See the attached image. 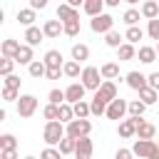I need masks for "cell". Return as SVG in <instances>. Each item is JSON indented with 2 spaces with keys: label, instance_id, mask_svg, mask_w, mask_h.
Instances as JSON below:
<instances>
[{
  "label": "cell",
  "instance_id": "484cf974",
  "mask_svg": "<svg viewBox=\"0 0 159 159\" xmlns=\"http://www.w3.org/2000/svg\"><path fill=\"white\" fill-rule=\"evenodd\" d=\"M27 72H30V77H45L47 75V65H45V60H35V62H30L27 65Z\"/></svg>",
  "mask_w": 159,
  "mask_h": 159
},
{
  "label": "cell",
  "instance_id": "4316f807",
  "mask_svg": "<svg viewBox=\"0 0 159 159\" xmlns=\"http://www.w3.org/2000/svg\"><path fill=\"white\" fill-rule=\"evenodd\" d=\"M99 72H102V80H117L119 77V65L117 62H104L99 67Z\"/></svg>",
  "mask_w": 159,
  "mask_h": 159
},
{
  "label": "cell",
  "instance_id": "ee69618b",
  "mask_svg": "<svg viewBox=\"0 0 159 159\" xmlns=\"http://www.w3.org/2000/svg\"><path fill=\"white\" fill-rule=\"evenodd\" d=\"M147 35H149L152 40L159 42V17H157V20H149V25H147Z\"/></svg>",
  "mask_w": 159,
  "mask_h": 159
},
{
  "label": "cell",
  "instance_id": "30bf717a",
  "mask_svg": "<svg viewBox=\"0 0 159 159\" xmlns=\"http://www.w3.org/2000/svg\"><path fill=\"white\" fill-rule=\"evenodd\" d=\"M127 84H129L134 92H142L144 87H149V80H147V75H142L139 70H132V72H127Z\"/></svg>",
  "mask_w": 159,
  "mask_h": 159
},
{
  "label": "cell",
  "instance_id": "44dd1931",
  "mask_svg": "<svg viewBox=\"0 0 159 159\" xmlns=\"http://www.w3.org/2000/svg\"><path fill=\"white\" fill-rule=\"evenodd\" d=\"M137 57H139V62H144V65H152V62L157 60V47L142 45V47L137 50Z\"/></svg>",
  "mask_w": 159,
  "mask_h": 159
},
{
  "label": "cell",
  "instance_id": "ac0fdd59",
  "mask_svg": "<svg viewBox=\"0 0 159 159\" xmlns=\"http://www.w3.org/2000/svg\"><path fill=\"white\" fill-rule=\"evenodd\" d=\"M154 134H157V127L152 122L139 119V124H137V139H154Z\"/></svg>",
  "mask_w": 159,
  "mask_h": 159
},
{
  "label": "cell",
  "instance_id": "83f0119b",
  "mask_svg": "<svg viewBox=\"0 0 159 159\" xmlns=\"http://www.w3.org/2000/svg\"><path fill=\"white\" fill-rule=\"evenodd\" d=\"M75 107V119H87L89 114H92V107H89V102H77V104H72Z\"/></svg>",
  "mask_w": 159,
  "mask_h": 159
},
{
  "label": "cell",
  "instance_id": "6f0895ef",
  "mask_svg": "<svg viewBox=\"0 0 159 159\" xmlns=\"http://www.w3.org/2000/svg\"><path fill=\"white\" fill-rule=\"evenodd\" d=\"M154 47H157V55H159V42H157V45H154Z\"/></svg>",
  "mask_w": 159,
  "mask_h": 159
},
{
  "label": "cell",
  "instance_id": "b9f144b4",
  "mask_svg": "<svg viewBox=\"0 0 159 159\" xmlns=\"http://www.w3.org/2000/svg\"><path fill=\"white\" fill-rule=\"evenodd\" d=\"M12 67H15V60H12V57H2V62H0V75H2V77L12 75Z\"/></svg>",
  "mask_w": 159,
  "mask_h": 159
},
{
  "label": "cell",
  "instance_id": "91938a15",
  "mask_svg": "<svg viewBox=\"0 0 159 159\" xmlns=\"http://www.w3.org/2000/svg\"><path fill=\"white\" fill-rule=\"evenodd\" d=\"M157 2H159V0H157Z\"/></svg>",
  "mask_w": 159,
  "mask_h": 159
},
{
  "label": "cell",
  "instance_id": "f5cc1de1",
  "mask_svg": "<svg viewBox=\"0 0 159 159\" xmlns=\"http://www.w3.org/2000/svg\"><path fill=\"white\" fill-rule=\"evenodd\" d=\"M65 2H67V5H72L75 10H80V7L84 5V0H65Z\"/></svg>",
  "mask_w": 159,
  "mask_h": 159
},
{
  "label": "cell",
  "instance_id": "7bdbcfd3",
  "mask_svg": "<svg viewBox=\"0 0 159 159\" xmlns=\"http://www.w3.org/2000/svg\"><path fill=\"white\" fill-rule=\"evenodd\" d=\"M40 159H62V152L55 149V147H45L42 154H40Z\"/></svg>",
  "mask_w": 159,
  "mask_h": 159
},
{
  "label": "cell",
  "instance_id": "8992f818",
  "mask_svg": "<svg viewBox=\"0 0 159 159\" xmlns=\"http://www.w3.org/2000/svg\"><path fill=\"white\" fill-rule=\"evenodd\" d=\"M124 114H129V102L117 97L107 104V119H124Z\"/></svg>",
  "mask_w": 159,
  "mask_h": 159
},
{
  "label": "cell",
  "instance_id": "1f68e13d",
  "mask_svg": "<svg viewBox=\"0 0 159 159\" xmlns=\"http://www.w3.org/2000/svg\"><path fill=\"white\" fill-rule=\"evenodd\" d=\"M62 72L67 75V77H82V72H80V62H75V60H67L65 62V67H62Z\"/></svg>",
  "mask_w": 159,
  "mask_h": 159
},
{
  "label": "cell",
  "instance_id": "836d02e7",
  "mask_svg": "<svg viewBox=\"0 0 159 159\" xmlns=\"http://www.w3.org/2000/svg\"><path fill=\"white\" fill-rule=\"evenodd\" d=\"M57 147H60L62 154H75V149H77V139H75V137H65Z\"/></svg>",
  "mask_w": 159,
  "mask_h": 159
},
{
  "label": "cell",
  "instance_id": "bcb514c9",
  "mask_svg": "<svg viewBox=\"0 0 159 159\" xmlns=\"http://www.w3.org/2000/svg\"><path fill=\"white\" fill-rule=\"evenodd\" d=\"M2 99H5V102H17L20 94H17V89H7V87H2Z\"/></svg>",
  "mask_w": 159,
  "mask_h": 159
},
{
  "label": "cell",
  "instance_id": "f35d334b",
  "mask_svg": "<svg viewBox=\"0 0 159 159\" xmlns=\"http://www.w3.org/2000/svg\"><path fill=\"white\" fill-rule=\"evenodd\" d=\"M144 109H147V104H144L142 99H132V102H129V117H142Z\"/></svg>",
  "mask_w": 159,
  "mask_h": 159
},
{
  "label": "cell",
  "instance_id": "cb8c5ba5",
  "mask_svg": "<svg viewBox=\"0 0 159 159\" xmlns=\"http://www.w3.org/2000/svg\"><path fill=\"white\" fill-rule=\"evenodd\" d=\"M72 60H75V62L89 60V47H87L84 42H75V45H72Z\"/></svg>",
  "mask_w": 159,
  "mask_h": 159
},
{
  "label": "cell",
  "instance_id": "5bb4252c",
  "mask_svg": "<svg viewBox=\"0 0 159 159\" xmlns=\"http://www.w3.org/2000/svg\"><path fill=\"white\" fill-rule=\"evenodd\" d=\"M45 65H47V70H62V67H65L62 52H60V50H47V52H45Z\"/></svg>",
  "mask_w": 159,
  "mask_h": 159
},
{
  "label": "cell",
  "instance_id": "277c9868",
  "mask_svg": "<svg viewBox=\"0 0 159 159\" xmlns=\"http://www.w3.org/2000/svg\"><path fill=\"white\" fill-rule=\"evenodd\" d=\"M35 112H37V97L35 94H20V99H17V117L27 119Z\"/></svg>",
  "mask_w": 159,
  "mask_h": 159
},
{
  "label": "cell",
  "instance_id": "d4e9b609",
  "mask_svg": "<svg viewBox=\"0 0 159 159\" xmlns=\"http://www.w3.org/2000/svg\"><path fill=\"white\" fill-rule=\"evenodd\" d=\"M15 62H17V65H30V62H35L32 47H30V45H20V50H17V55H15Z\"/></svg>",
  "mask_w": 159,
  "mask_h": 159
},
{
  "label": "cell",
  "instance_id": "9a60e30c",
  "mask_svg": "<svg viewBox=\"0 0 159 159\" xmlns=\"http://www.w3.org/2000/svg\"><path fill=\"white\" fill-rule=\"evenodd\" d=\"M45 40V32H42V27H27L25 30V45H30V47H35V45H40Z\"/></svg>",
  "mask_w": 159,
  "mask_h": 159
},
{
  "label": "cell",
  "instance_id": "4dcf8cb0",
  "mask_svg": "<svg viewBox=\"0 0 159 159\" xmlns=\"http://www.w3.org/2000/svg\"><path fill=\"white\" fill-rule=\"evenodd\" d=\"M89 107H92V114H107V102H104L97 92H94V97H92Z\"/></svg>",
  "mask_w": 159,
  "mask_h": 159
},
{
  "label": "cell",
  "instance_id": "e0dca14e",
  "mask_svg": "<svg viewBox=\"0 0 159 159\" xmlns=\"http://www.w3.org/2000/svg\"><path fill=\"white\" fill-rule=\"evenodd\" d=\"M77 17H80V10H75L72 5H67V2L57 5V20L67 22V20H77Z\"/></svg>",
  "mask_w": 159,
  "mask_h": 159
},
{
  "label": "cell",
  "instance_id": "680465c9",
  "mask_svg": "<svg viewBox=\"0 0 159 159\" xmlns=\"http://www.w3.org/2000/svg\"><path fill=\"white\" fill-rule=\"evenodd\" d=\"M22 159H35V157H22Z\"/></svg>",
  "mask_w": 159,
  "mask_h": 159
},
{
  "label": "cell",
  "instance_id": "681fc988",
  "mask_svg": "<svg viewBox=\"0 0 159 159\" xmlns=\"http://www.w3.org/2000/svg\"><path fill=\"white\" fill-rule=\"evenodd\" d=\"M0 159H17V149H5V152H0Z\"/></svg>",
  "mask_w": 159,
  "mask_h": 159
},
{
  "label": "cell",
  "instance_id": "52a82bcc",
  "mask_svg": "<svg viewBox=\"0 0 159 159\" xmlns=\"http://www.w3.org/2000/svg\"><path fill=\"white\" fill-rule=\"evenodd\" d=\"M157 149H159V144H157L154 139H137V142L132 144L134 157H142V159H149V157H152Z\"/></svg>",
  "mask_w": 159,
  "mask_h": 159
},
{
  "label": "cell",
  "instance_id": "ab89813d",
  "mask_svg": "<svg viewBox=\"0 0 159 159\" xmlns=\"http://www.w3.org/2000/svg\"><path fill=\"white\" fill-rule=\"evenodd\" d=\"M47 99H50V104H65V102H67V99H65V89H50Z\"/></svg>",
  "mask_w": 159,
  "mask_h": 159
},
{
  "label": "cell",
  "instance_id": "9f6ffc18",
  "mask_svg": "<svg viewBox=\"0 0 159 159\" xmlns=\"http://www.w3.org/2000/svg\"><path fill=\"white\" fill-rule=\"evenodd\" d=\"M124 2H129V5H137V2H139V0H124Z\"/></svg>",
  "mask_w": 159,
  "mask_h": 159
},
{
  "label": "cell",
  "instance_id": "d6a6232c",
  "mask_svg": "<svg viewBox=\"0 0 159 159\" xmlns=\"http://www.w3.org/2000/svg\"><path fill=\"white\" fill-rule=\"evenodd\" d=\"M42 114H45V119L47 122H57L60 119V104H45V109H42Z\"/></svg>",
  "mask_w": 159,
  "mask_h": 159
},
{
  "label": "cell",
  "instance_id": "d590c367",
  "mask_svg": "<svg viewBox=\"0 0 159 159\" xmlns=\"http://www.w3.org/2000/svg\"><path fill=\"white\" fill-rule=\"evenodd\" d=\"M139 17H142V12H139V10H134V7H129V10H127V12L122 15V20H124V22H127L129 27H134V25L139 22Z\"/></svg>",
  "mask_w": 159,
  "mask_h": 159
},
{
  "label": "cell",
  "instance_id": "60d3db41",
  "mask_svg": "<svg viewBox=\"0 0 159 159\" xmlns=\"http://www.w3.org/2000/svg\"><path fill=\"white\" fill-rule=\"evenodd\" d=\"M17 147V139L12 137V134H2L0 137V152H5V149H15Z\"/></svg>",
  "mask_w": 159,
  "mask_h": 159
},
{
  "label": "cell",
  "instance_id": "7a4b0ae2",
  "mask_svg": "<svg viewBox=\"0 0 159 159\" xmlns=\"http://www.w3.org/2000/svg\"><path fill=\"white\" fill-rule=\"evenodd\" d=\"M80 80H82V84H84L87 89H92V92H97V89L102 87V82H104V80H102V72H99L97 67H92V65L82 70V77H80Z\"/></svg>",
  "mask_w": 159,
  "mask_h": 159
},
{
  "label": "cell",
  "instance_id": "ffe728a7",
  "mask_svg": "<svg viewBox=\"0 0 159 159\" xmlns=\"http://www.w3.org/2000/svg\"><path fill=\"white\" fill-rule=\"evenodd\" d=\"M134 57H137V50H134L132 42L119 45V50H117V60H119V62H129V60H134Z\"/></svg>",
  "mask_w": 159,
  "mask_h": 159
},
{
  "label": "cell",
  "instance_id": "db71d44e",
  "mask_svg": "<svg viewBox=\"0 0 159 159\" xmlns=\"http://www.w3.org/2000/svg\"><path fill=\"white\" fill-rule=\"evenodd\" d=\"M104 5H107V7H117V5H119V0H104Z\"/></svg>",
  "mask_w": 159,
  "mask_h": 159
},
{
  "label": "cell",
  "instance_id": "8fae6325",
  "mask_svg": "<svg viewBox=\"0 0 159 159\" xmlns=\"http://www.w3.org/2000/svg\"><path fill=\"white\" fill-rule=\"evenodd\" d=\"M92 152H94V144L89 137H82L77 139V149H75V159H92Z\"/></svg>",
  "mask_w": 159,
  "mask_h": 159
},
{
  "label": "cell",
  "instance_id": "816d5d0a",
  "mask_svg": "<svg viewBox=\"0 0 159 159\" xmlns=\"http://www.w3.org/2000/svg\"><path fill=\"white\" fill-rule=\"evenodd\" d=\"M60 75H65V72H62V70H47L45 77H47V80H60Z\"/></svg>",
  "mask_w": 159,
  "mask_h": 159
},
{
  "label": "cell",
  "instance_id": "d6986e66",
  "mask_svg": "<svg viewBox=\"0 0 159 159\" xmlns=\"http://www.w3.org/2000/svg\"><path fill=\"white\" fill-rule=\"evenodd\" d=\"M35 20H37V10H32V7L17 10V22H20V25H25V27H32V25H35Z\"/></svg>",
  "mask_w": 159,
  "mask_h": 159
},
{
  "label": "cell",
  "instance_id": "c3c4849f",
  "mask_svg": "<svg viewBox=\"0 0 159 159\" xmlns=\"http://www.w3.org/2000/svg\"><path fill=\"white\" fill-rule=\"evenodd\" d=\"M147 80H149V87H152V89H157V92H159V72H152V75H149V77H147Z\"/></svg>",
  "mask_w": 159,
  "mask_h": 159
},
{
  "label": "cell",
  "instance_id": "f6af8a7d",
  "mask_svg": "<svg viewBox=\"0 0 159 159\" xmlns=\"http://www.w3.org/2000/svg\"><path fill=\"white\" fill-rule=\"evenodd\" d=\"M5 87L7 89H20V77L17 75H7L5 77Z\"/></svg>",
  "mask_w": 159,
  "mask_h": 159
},
{
  "label": "cell",
  "instance_id": "603a6c76",
  "mask_svg": "<svg viewBox=\"0 0 159 159\" xmlns=\"http://www.w3.org/2000/svg\"><path fill=\"white\" fill-rule=\"evenodd\" d=\"M17 50H20V42H17V40H12V37H7V40H2V47H0V52H2V57H12V60H15V55H17Z\"/></svg>",
  "mask_w": 159,
  "mask_h": 159
},
{
  "label": "cell",
  "instance_id": "e575fe53",
  "mask_svg": "<svg viewBox=\"0 0 159 159\" xmlns=\"http://www.w3.org/2000/svg\"><path fill=\"white\" fill-rule=\"evenodd\" d=\"M157 97H159V94H157V89H152V87H144V89L139 92V99H142L147 107H149V104H154V102H157Z\"/></svg>",
  "mask_w": 159,
  "mask_h": 159
},
{
  "label": "cell",
  "instance_id": "f907efd6",
  "mask_svg": "<svg viewBox=\"0 0 159 159\" xmlns=\"http://www.w3.org/2000/svg\"><path fill=\"white\" fill-rule=\"evenodd\" d=\"M30 7L32 10H42V7H47V0H30Z\"/></svg>",
  "mask_w": 159,
  "mask_h": 159
},
{
  "label": "cell",
  "instance_id": "ba28073f",
  "mask_svg": "<svg viewBox=\"0 0 159 159\" xmlns=\"http://www.w3.org/2000/svg\"><path fill=\"white\" fill-rule=\"evenodd\" d=\"M139 119H142V117H127V119H122L119 127H117V134H119L122 139L137 137V124H139Z\"/></svg>",
  "mask_w": 159,
  "mask_h": 159
},
{
  "label": "cell",
  "instance_id": "8d00e7d4",
  "mask_svg": "<svg viewBox=\"0 0 159 159\" xmlns=\"http://www.w3.org/2000/svg\"><path fill=\"white\" fill-rule=\"evenodd\" d=\"M65 25V35L67 37H77L80 35V17L77 20H67V22H62Z\"/></svg>",
  "mask_w": 159,
  "mask_h": 159
},
{
  "label": "cell",
  "instance_id": "4fadbf2b",
  "mask_svg": "<svg viewBox=\"0 0 159 159\" xmlns=\"http://www.w3.org/2000/svg\"><path fill=\"white\" fill-rule=\"evenodd\" d=\"M97 94H99L107 104H109L112 99H117V97H119V94H117V84H114L112 80H104V82H102V87L97 89Z\"/></svg>",
  "mask_w": 159,
  "mask_h": 159
},
{
  "label": "cell",
  "instance_id": "7402d4cb",
  "mask_svg": "<svg viewBox=\"0 0 159 159\" xmlns=\"http://www.w3.org/2000/svg\"><path fill=\"white\" fill-rule=\"evenodd\" d=\"M82 10H84L89 17H97V15H102V10H104V0H84Z\"/></svg>",
  "mask_w": 159,
  "mask_h": 159
},
{
  "label": "cell",
  "instance_id": "7c38bea8",
  "mask_svg": "<svg viewBox=\"0 0 159 159\" xmlns=\"http://www.w3.org/2000/svg\"><path fill=\"white\" fill-rule=\"evenodd\" d=\"M42 32H45V37L55 40V37H60V35L65 32V25H62V20H45Z\"/></svg>",
  "mask_w": 159,
  "mask_h": 159
},
{
  "label": "cell",
  "instance_id": "7dc6e473",
  "mask_svg": "<svg viewBox=\"0 0 159 159\" xmlns=\"http://www.w3.org/2000/svg\"><path fill=\"white\" fill-rule=\"evenodd\" d=\"M132 157H134L132 149H117V154H114V159H132Z\"/></svg>",
  "mask_w": 159,
  "mask_h": 159
},
{
  "label": "cell",
  "instance_id": "74e56055",
  "mask_svg": "<svg viewBox=\"0 0 159 159\" xmlns=\"http://www.w3.org/2000/svg\"><path fill=\"white\" fill-rule=\"evenodd\" d=\"M122 40H124V37H122V35H119V32H114V30H112V32H107V35H104V42H107V45H109V47H114V50H119V45H124V42H122Z\"/></svg>",
  "mask_w": 159,
  "mask_h": 159
},
{
  "label": "cell",
  "instance_id": "3957f363",
  "mask_svg": "<svg viewBox=\"0 0 159 159\" xmlns=\"http://www.w3.org/2000/svg\"><path fill=\"white\" fill-rule=\"evenodd\" d=\"M112 27H114V17L107 15V12H102V15L89 20V30L97 32V35H107V32H112Z\"/></svg>",
  "mask_w": 159,
  "mask_h": 159
},
{
  "label": "cell",
  "instance_id": "9c48e42d",
  "mask_svg": "<svg viewBox=\"0 0 159 159\" xmlns=\"http://www.w3.org/2000/svg\"><path fill=\"white\" fill-rule=\"evenodd\" d=\"M84 92H87V87H84L82 82H72V84L65 89V99H67L70 104H77V102L84 99Z\"/></svg>",
  "mask_w": 159,
  "mask_h": 159
},
{
  "label": "cell",
  "instance_id": "11a10c76",
  "mask_svg": "<svg viewBox=\"0 0 159 159\" xmlns=\"http://www.w3.org/2000/svg\"><path fill=\"white\" fill-rule=\"evenodd\" d=\"M149 159H159V149H157V152H154V154H152Z\"/></svg>",
  "mask_w": 159,
  "mask_h": 159
},
{
  "label": "cell",
  "instance_id": "f1b7e54d",
  "mask_svg": "<svg viewBox=\"0 0 159 159\" xmlns=\"http://www.w3.org/2000/svg\"><path fill=\"white\" fill-rule=\"evenodd\" d=\"M72 119H75V107H72L70 102L60 104V122H62V124H70Z\"/></svg>",
  "mask_w": 159,
  "mask_h": 159
},
{
  "label": "cell",
  "instance_id": "6da1fadb",
  "mask_svg": "<svg viewBox=\"0 0 159 159\" xmlns=\"http://www.w3.org/2000/svg\"><path fill=\"white\" fill-rule=\"evenodd\" d=\"M65 137H67V129H65V124H62L60 119H57V122H47V124H45V129H42V139H45V144H47V147L60 144Z\"/></svg>",
  "mask_w": 159,
  "mask_h": 159
},
{
  "label": "cell",
  "instance_id": "5b68a950",
  "mask_svg": "<svg viewBox=\"0 0 159 159\" xmlns=\"http://www.w3.org/2000/svg\"><path fill=\"white\" fill-rule=\"evenodd\" d=\"M65 129H67V137L82 139V137H89V132H92V122H89V119H72Z\"/></svg>",
  "mask_w": 159,
  "mask_h": 159
},
{
  "label": "cell",
  "instance_id": "2e32d148",
  "mask_svg": "<svg viewBox=\"0 0 159 159\" xmlns=\"http://www.w3.org/2000/svg\"><path fill=\"white\" fill-rule=\"evenodd\" d=\"M139 12H142V17H147V20H157V17H159V2H157V0H144L142 7H139Z\"/></svg>",
  "mask_w": 159,
  "mask_h": 159
},
{
  "label": "cell",
  "instance_id": "f546056e",
  "mask_svg": "<svg viewBox=\"0 0 159 159\" xmlns=\"http://www.w3.org/2000/svg\"><path fill=\"white\" fill-rule=\"evenodd\" d=\"M142 37H144V30H142V27H137V25H134V27H127V32H124V40H127V42H132V45H137Z\"/></svg>",
  "mask_w": 159,
  "mask_h": 159
}]
</instances>
